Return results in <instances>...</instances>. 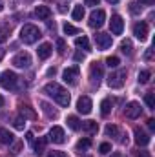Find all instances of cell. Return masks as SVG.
<instances>
[{"label":"cell","instance_id":"obj_34","mask_svg":"<svg viewBox=\"0 0 155 157\" xmlns=\"http://www.w3.org/2000/svg\"><path fill=\"white\" fill-rule=\"evenodd\" d=\"M64 33H66V35H77L78 29L75 28V26H71V24L66 22V24H64Z\"/></svg>","mask_w":155,"mask_h":157},{"label":"cell","instance_id":"obj_19","mask_svg":"<svg viewBox=\"0 0 155 157\" xmlns=\"http://www.w3.org/2000/svg\"><path fill=\"white\" fill-rule=\"evenodd\" d=\"M35 15H37L39 20H47L51 17V9L47 6H37L35 7Z\"/></svg>","mask_w":155,"mask_h":157},{"label":"cell","instance_id":"obj_21","mask_svg":"<svg viewBox=\"0 0 155 157\" xmlns=\"http://www.w3.org/2000/svg\"><path fill=\"white\" fill-rule=\"evenodd\" d=\"M9 33H11V26L9 24H0V44L7 42Z\"/></svg>","mask_w":155,"mask_h":157},{"label":"cell","instance_id":"obj_6","mask_svg":"<svg viewBox=\"0 0 155 157\" xmlns=\"http://www.w3.org/2000/svg\"><path fill=\"white\" fill-rule=\"evenodd\" d=\"M104 20H106V13L102 11V9H95V11H91V15H89V26L91 28H102V24H104Z\"/></svg>","mask_w":155,"mask_h":157},{"label":"cell","instance_id":"obj_16","mask_svg":"<svg viewBox=\"0 0 155 157\" xmlns=\"http://www.w3.org/2000/svg\"><path fill=\"white\" fill-rule=\"evenodd\" d=\"M13 143H15V135H13L9 130L0 128V144H2V146H11Z\"/></svg>","mask_w":155,"mask_h":157},{"label":"cell","instance_id":"obj_1","mask_svg":"<svg viewBox=\"0 0 155 157\" xmlns=\"http://www.w3.org/2000/svg\"><path fill=\"white\" fill-rule=\"evenodd\" d=\"M44 93L49 95L53 101H57L60 106H64V108L70 106V93H68L60 84H57V82H47V84L44 86Z\"/></svg>","mask_w":155,"mask_h":157},{"label":"cell","instance_id":"obj_5","mask_svg":"<svg viewBox=\"0 0 155 157\" xmlns=\"http://www.w3.org/2000/svg\"><path fill=\"white\" fill-rule=\"evenodd\" d=\"M124 80H126V71H124V70L113 71V73H110V77H108V86H110V88H122V86H124Z\"/></svg>","mask_w":155,"mask_h":157},{"label":"cell","instance_id":"obj_50","mask_svg":"<svg viewBox=\"0 0 155 157\" xmlns=\"http://www.w3.org/2000/svg\"><path fill=\"white\" fill-rule=\"evenodd\" d=\"M2 106H4V97L0 95V108H2Z\"/></svg>","mask_w":155,"mask_h":157},{"label":"cell","instance_id":"obj_43","mask_svg":"<svg viewBox=\"0 0 155 157\" xmlns=\"http://www.w3.org/2000/svg\"><path fill=\"white\" fill-rule=\"evenodd\" d=\"M26 141H28V143H33V133H31V132L26 133Z\"/></svg>","mask_w":155,"mask_h":157},{"label":"cell","instance_id":"obj_29","mask_svg":"<svg viewBox=\"0 0 155 157\" xmlns=\"http://www.w3.org/2000/svg\"><path fill=\"white\" fill-rule=\"evenodd\" d=\"M150 77H152V71H150V70L139 71V82H141V84H146V82L150 80Z\"/></svg>","mask_w":155,"mask_h":157},{"label":"cell","instance_id":"obj_2","mask_svg":"<svg viewBox=\"0 0 155 157\" xmlns=\"http://www.w3.org/2000/svg\"><path fill=\"white\" fill-rule=\"evenodd\" d=\"M40 37H42V35H40V29L37 26H33V24H26V26L20 29V40H22L24 44H35Z\"/></svg>","mask_w":155,"mask_h":157},{"label":"cell","instance_id":"obj_11","mask_svg":"<svg viewBox=\"0 0 155 157\" xmlns=\"http://www.w3.org/2000/svg\"><path fill=\"white\" fill-rule=\"evenodd\" d=\"M91 108H93V104H91V99L89 97H80L77 101V110L78 113H82V115H88V113H91Z\"/></svg>","mask_w":155,"mask_h":157},{"label":"cell","instance_id":"obj_23","mask_svg":"<svg viewBox=\"0 0 155 157\" xmlns=\"http://www.w3.org/2000/svg\"><path fill=\"white\" fill-rule=\"evenodd\" d=\"M89 146H91V141H89V139H80L77 143V146H75V150H77V154H82V152H86Z\"/></svg>","mask_w":155,"mask_h":157},{"label":"cell","instance_id":"obj_22","mask_svg":"<svg viewBox=\"0 0 155 157\" xmlns=\"http://www.w3.org/2000/svg\"><path fill=\"white\" fill-rule=\"evenodd\" d=\"M20 113L24 119H37V113L28 106V104H20Z\"/></svg>","mask_w":155,"mask_h":157},{"label":"cell","instance_id":"obj_51","mask_svg":"<svg viewBox=\"0 0 155 157\" xmlns=\"http://www.w3.org/2000/svg\"><path fill=\"white\" fill-rule=\"evenodd\" d=\"M106 2H110V4H117V2H120V0H106Z\"/></svg>","mask_w":155,"mask_h":157},{"label":"cell","instance_id":"obj_45","mask_svg":"<svg viewBox=\"0 0 155 157\" xmlns=\"http://www.w3.org/2000/svg\"><path fill=\"white\" fill-rule=\"evenodd\" d=\"M55 73H57V70H55V68H49V70H47V77H51V75L55 77Z\"/></svg>","mask_w":155,"mask_h":157},{"label":"cell","instance_id":"obj_46","mask_svg":"<svg viewBox=\"0 0 155 157\" xmlns=\"http://www.w3.org/2000/svg\"><path fill=\"white\" fill-rule=\"evenodd\" d=\"M82 59H84V55H82L80 51H77V53H75V60H82Z\"/></svg>","mask_w":155,"mask_h":157},{"label":"cell","instance_id":"obj_9","mask_svg":"<svg viewBox=\"0 0 155 157\" xmlns=\"http://www.w3.org/2000/svg\"><path fill=\"white\" fill-rule=\"evenodd\" d=\"M95 44H97L99 49H108V48H112L113 39H112V35H108V33H97V35H95Z\"/></svg>","mask_w":155,"mask_h":157},{"label":"cell","instance_id":"obj_17","mask_svg":"<svg viewBox=\"0 0 155 157\" xmlns=\"http://www.w3.org/2000/svg\"><path fill=\"white\" fill-rule=\"evenodd\" d=\"M80 128H82L86 133H89V135H95V133L99 132V124H97V121H86V122H80Z\"/></svg>","mask_w":155,"mask_h":157},{"label":"cell","instance_id":"obj_12","mask_svg":"<svg viewBox=\"0 0 155 157\" xmlns=\"http://www.w3.org/2000/svg\"><path fill=\"white\" fill-rule=\"evenodd\" d=\"M133 35L141 40V42H142V40H146V39H148V24H146V22H142V20H141V22H137V24L133 26Z\"/></svg>","mask_w":155,"mask_h":157},{"label":"cell","instance_id":"obj_13","mask_svg":"<svg viewBox=\"0 0 155 157\" xmlns=\"http://www.w3.org/2000/svg\"><path fill=\"white\" fill-rule=\"evenodd\" d=\"M110 29H112L113 35H120V33H122V29H124V20H122L120 15H113V17H112V20H110Z\"/></svg>","mask_w":155,"mask_h":157},{"label":"cell","instance_id":"obj_25","mask_svg":"<svg viewBox=\"0 0 155 157\" xmlns=\"http://www.w3.org/2000/svg\"><path fill=\"white\" fill-rule=\"evenodd\" d=\"M110 112H112V101H110V99H104V101L100 102V113H102V117L110 115Z\"/></svg>","mask_w":155,"mask_h":157},{"label":"cell","instance_id":"obj_31","mask_svg":"<svg viewBox=\"0 0 155 157\" xmlns=\"http://www.w3.org/2000/svg\"><path fill=\"white\" fill-rule=\"evenodd\" d=\"M104 132H106L108 137H117V135H119V128H117L115 124H108Z\"/></svg>","mask_w":155,"mask_h":157},{"label":"cell","instance_id":"obj_32","mask_svg":"<svg viewBox=\"0 0 155 157\" xmlns=\"http://www.w3.org/2000/svg\"><path fill=\"white\" fill-rule=\"evenodd\" d=\"M13 126H15L17 130H24V126H26V119L24 117H15L13 119Z\"/></svg>","mask_w":155,"mask_h":157},{"label":"cell","instance_id":"obj_48","mask_svg":"<svg viewBox=\"0 0 155 157\" xmlns=\"http://www.w3.org/2000/svg\"><path fill=\"white\" fill-rule=\"evenodd\" d=\"M137 157H152V155H150L148 152H139V154H137Z\"/></svg>","mask_w":155,"mask_h":157},{"label":"cell","instance_id":"obj_20","mask_svg":"<svg viewBox=\"0 0 155 157\" xmlns=\"http://www.w3.org/2000/svg\"><path fill=\"white\" fill-rule=\"evenodd\" d=\"M40 108H42V112L46 113V117H49V119H57V117H59V112H57L51 104H47V102L40 101Z\"/></svg>","mask_w":155,"mask_h":157},{"label":"cell","instance_id":"obj_18","mask_svg":"<svg viewBox=\"0 0 155 157\" xmlns=\"http://www.w3.org/2000/svg\"><path fill=\"white\" fill-rule=\"evenodd\" d=\"M37 53H39V59L42 60H46L51 53H53V48H51V44H47V42H44V44H40L39 49H37Z\"/></svg>","mask_w":155,"mask_h":157},{"label":"cell","instance_id":"obj_24","mask_svg":"<svg viewBox=\"0 0 155 157\" xmlns=\"http://www.w3.org/2000/svg\"><path fill=\"white\" fill-rule=\"evenodd\" d=\"M120 51L124 53V55H131L133 53V44H131V40H122L120 42Z\"/></svg>","mask_w":155,"mask_h":157},{"label":"cell","instance_id":"obj_33","mask_svg":"<svg viewBox=\"0 0 155 157\" xmlns=\"http://www.w3.org/2000/svg\"><path fill=\"white\" fill-rule=\"evenodd\" d=\"M144 102H146V106H148L150 110H153V108H155V97H153V93H146Z\"/></svg>","mask_w":155,"mask_h":157},{"label":"cell","instance_id":"obj_40","mask_svg":"<svg viewBox=\"0 0 155 157\" xmlns=\"http://www.w3.org/2000/svg\"><path fill=\"white\" fill-rule=\"evenodd\" d=\"M47 157H66V154L64 152H59V150H53V152L47 154Z\"/></svg>","mask_w":155,"mask_h":157},{"label":"cell","instance_id":"obj_44","mask_svg":"<svg viewBox=\"0 0 155 157\" xmlns=\"http://www.w3.org/2000/svg\"><path fill=\"white\" fill-rule=\"evenodd\" d=\"M139 2H141L142 6H152V4H153L155 0H139Z\"/></svg>","mask_w":155,"mask_h":157},{"label":"cell","instance_id":"obj_28","mask_svg":"<svg viewBox=\"0 0 155 157\" xmlns=\"http://www.w3.org/2000/svg\"><path fill=\"white\" fill-rule=\"evenodd\" d=\"M46 137H39V141L35 143V154L40 155V154H44V150H46Z\"/></svg>","mask_w":155,"mask_h":157},{"label":"cell","instance_id":"obj_39","mask_svg":"<svg viewBox=\"0 0 155 157\" xmlns=\"http://www.w3.org/2000/svg\"><path fill=\"white\" fill-rule=\"evenodd\" d=\"M22 150V143H13V146H11V152L13 154H18Z\"/></svg>","mask_w":155,"mask_h":157},{"label":"cell","instance_id":"obj_49","mask_svg":"<svg viewBox=\"0 0 155 157\" xmlns=\"http://www.w3.org/2000/svg\"><path fill=\"white\" fill-rule=\"evenodd\" d=\"M112 157H126L124 154H120V152H115V154H112Z\"/></svg>","mask_w":155,"mask_h":157},{"label":"cell","instance_id":"obj_47","mask_svg":"<svg viewBox=\"0 0 155 157\" xmlns=\"http://www.w3.org/2000/svg\"><path fill=\"white\" fill-rule=\"evenodd\" d=\"M144 59H146V60H152V49H148V51H146V55H144Z\"/></svg>","mask_w":155,"mask_h":157},{"label":"cell","instance_id":"obj_30","mask_svg":"<svg viewBox=\"0 0 155 157\" xmlns=\"http://www.w3.org/2000/svg\"><path fill=\"white\" fill-rule=\"evenodd\" d=\"M84 18V6H75L73 9V20H82Z\"/></svg>","mask_w":155,"mask_h":157},{"label":"cell","instance_id":"obj_26","mask_svg":"<svg viewBox=\"0 0 155 157\" xmlns=\"http://www.w3.org/2000/svg\"><path fill=\"white\" fill-rule=\"evenodd\" d=\"M75 46L77 48H82V49H86V51H89V40H88V37H77L75 39Z\"/></svg>","mask_w":155,"mask_h":157},{"label":"cell","instance_id":"obj_38","mask_svg":"<svg viewBox=\"0 0 155 157\" xmlns=\"http://www.w3.org/2000/svg\"><path fill=\"white\" fill-rule=\"evenodd\" d=\"M130 11H131L133 15L141 13V7H139V4H137V2H131V4H130Z\"/></svg>","mask_w":155,"mask_h":157},{"label":"cell","instance_id":"obj_14","mask_svg":"<svg viewBox=\"0 0 155 157\" xmlns=\"http://www.w3.org/2000/svg\"><path fill=\"white\" fill-rule=\"evenodd\" d=\"M133 135H135V143H137L139 146H148V144H150V135H148L144 130H141V128H135Z\"/></svg>","mask_w":155,"mask_h":157},{"label":"cell","instance_id":"obj_8","mask_svg":"<svg viewBox=\"0 0 155 157\" xmlns=\"http://www.w3.org/2000/svg\"><path fill=\"white\" fill-rule=\"evenodd\" d=\"M141 113H142L141 104H139V102H135V101L128 102V104H126V108H124V115H126V119H137V117H141Z\"/></svg>","mask_w":155,"mask_h":157},{"label":"cell","instance_id":"obj_15","mask_svg":"<svg viewBox=\"0 0 155 157\" xmlns=\"http://www.w3.org/2000/svg\"><path fill=\"white\" fill-rule=\"evenodd\" d=\"M89 77L93 82H100V78H102V64L100 62H93L91 66H89Z\"/></svg>","mask_w":155,"mask_h":157},{"label":"cell","instance_id":"obj_7","mask_svg":"<svg viewBox=\"0 0 155 157\" xmlns=\"http://www.w3.org/2000/svg\"><path fill=\"white\" fill-rule=\"evenodd\" d=\"M29 64H31V57L28 51H20L13 57V66L17 68H29Z\"/></svg>","mask_w":155,"mask_h":157},{"label":"cell","instance_id":"obj_52","mask_svg":"<svg viewBox=\"0 0 155 157\" xmlns=\"http://www.w3.org/2000/svg\"><path fill=\"white\" fill-rule=\"evenodd\" d=\"M2 57H4V49L0 48V60H2Z\"/></svg>","mask_w":155,"mask_h":157},{"label":"cell","instance_id":"obj_10","mask_svg":"<svg viewBox=\"0 0 155 157\" xmlns=\"http://www.w3.org/2000/svg\"><path fill=\"white\" fill-rule=\"evenodd\" d=\"M49 141L55 143V144H62L66 141V135H64V130L60 126H53L49 130Z\"/></svg>","mask_w":155,"mask_h":157},{"label":"cell","instance_id":"obj_3","mask_svg":"<svg viewBox=\"0 0 155 157\" xmlns=\"http://www.w3.org/2000/svg\"><path fill=\"white\" fill-rule=\"evenodd\" d=\"M18 84V77L13 71H2L0 73V86L4 90H17Z\"/></svg>","mask_w":155,"mask_h":157},{"label":"cell","instance_id":"obj_41","mask_svg":"<svg viewBox=\"0 0 155 157\" xmlns=\"http://www.w3.org/2000/svg\"><path fill=\"white\" fill-rule=\"evenodd\" d=\"M99 2H100V0H84V4H86V6H91V7H93V6H99Z\"/></svg>","mask_w":155,"mask_h":157},{"label":"cell","instance_id":"obj_35","mask_svg":"<svg viewBox=\"0 0 155 157\" xmlns=\"http://www.w3.org/2000/svg\"><path fill=\"white\" fill-rule=\"evenodd\" d=\"M99 152H100L102 155H108V154L112 152V144H110V143H102V144L99 146Z\"/></svg>","mask_w":155,"mask_h":157},{"label":"cell","instance_id":"obj_27","mask_svg":"<svg viewBox=\"0 0 155 157\" xmlns=\"http://www.w3.org/2000/svg\"><path fill=\"white\" fill-rule=\"evenodd\" d=\"M68 126L71 128V130H75V132H78L80 130V121H78V117H75V115H68Z\"/></svg>","mask_w":155,"mask_h":157},{"label":"cell","instance_id":"obj_37","mask_svg":"<svg viewBox=\"0 0 155 157\" xmlns=\"http://www.w3.org/2000/svg\"><path fill=\"white\" fill-rule=\"evenodd\" d=\"M57 48H59L57 51H59V53L62 55V53L66 51V42H64V40H62V39H59V40H57Z\"/></svg>","mask_w":155,"mask_h":157},{"label":"cell","instance_id":"obj_36","mask_svg":"<svg viewBox=\"0 0 155 157\" xmlns=\"http://www.w3.org/2000/svg\"><path fill=\"white\" fill-rule=\"evenodd\" d=\"M106 64H108L110 68H117V66L120 64V60H119V57H108V59H106Z\"/></svg>","mask_w":155,"mask_h":157},{"label":"cell","instance_id":"obj_4","mask_svg":"<svg viewBox=\"0 0 155 157\" xmlns=\"http://www.w3.org/2000/svg\"><path fill=\"white\" fill-rule=\"evenodd\" d=\"M78 75H80V70H78V66H71V68H66V70H64L62 78H64V82H66V84H70V86H75V84L78 82Z\"/></svg>","mask_w":155,"mask_h":157},{"label":"cell","instance_id":"obj_42","mask_svg":"<svg viewBox=\"0 0 155 157\" xmlns=\"http://www.w3.org/2000/svg\"><path fill=\"white\" fill-rule=\"evenodd\" d=\"M148 128H150L152 132L155 130V121H153V119H148Z\"/></svg>","mask_w":155,"mask_h":157}]
</instances>
